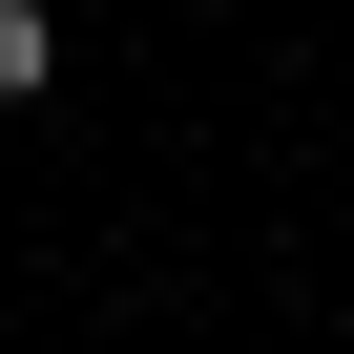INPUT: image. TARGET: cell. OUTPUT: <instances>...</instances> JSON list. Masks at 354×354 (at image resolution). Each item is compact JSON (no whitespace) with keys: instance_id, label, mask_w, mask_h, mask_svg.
Listing matches in <instances>:
<instances>
[{"instance_id":"cell-1","label":"cell","mask_w":354,"mask_h":354,"mask_svg":"<svg viewBox=\"0 0 354 354\" xmlns=\"http://www.w3.org/2000/svg\"><path fill=\"white\" fill-rule=\"evenodd\" d=\"M42 63H63V42H42V0H0V104H42Z\"/></svg>"}]
</instances>
